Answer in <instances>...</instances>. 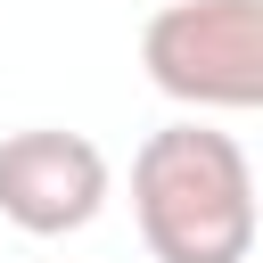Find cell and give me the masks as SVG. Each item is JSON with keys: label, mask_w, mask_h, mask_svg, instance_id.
Masks as SVG:
<instances>
[{"label": "cell", "mask_w": 263, "mask_h": 263, "mask_svg": "<svg viewBox=\"0 0 263 263\" xmlns=\"http://www.w3.org/2000/svg\"><path fill=\"white\" fill-rule=\"evenodd\" d=\"M132 222L156 263H247L255 255V164L214 123H164L132 156Z\"/></svg>", "instance_id": "1"}, {"label": "cell", "mask_w": 263, "mask_h": 263, "mask_svg": "<svg viewBox=\"0 0 263 263\" xmlns=\"http://www.w3.org/2000/svg\"><path fill=\"white\" fill-rule=\"evenodd\" d=\"M99 205H107V156L82 132L33 123V132L0 140V214L25 238H66V230L99 222Z\"/></svg>", "instance_id": "3"}, {"label": "cell", "mask_w": 263, "mask_h": 263, "mask_svg": "<svg viewBox=\"0 0 263 263\" xmlns=\"http://www.w3.org/2000/svg\"><path fill=\"white\" fill-rule=\"evenodd\" d=\"M140 66L197 115L263 107V0H164L140 33Z\"/></svg>", "instance_id": "2"}]
</instances>
